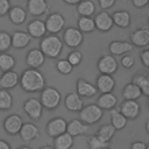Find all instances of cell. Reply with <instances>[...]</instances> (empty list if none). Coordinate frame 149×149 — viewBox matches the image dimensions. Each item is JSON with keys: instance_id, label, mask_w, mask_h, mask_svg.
I'll return each instance as SVG.
<instances>
[{"instance_id": "cell-1", "label": "cell", "mask_w": 149, "mask_h": 149, "mask_svg": "<svg viewBox=\"0 0 149 149\" xmlns=\"http://www.w3.org/2000/svg\"><path fill=\"white\" fill-rule=\"evenodd\" d=\"M19 84L26 92H41L45 87V78L38 69H26L19 77Z\"/></svg>"}, {"instance_id": "cell-2", "label": "cell", "mask_w": 149, "mask_h": 149, "mask_svg": "<svg viewBox=\"0 0 149 149\" xmlns=\"http://www.w3.org/2000/svg\"><path fill=\"white\" fill-rule=\"evenodd\" d=\"M40 50L48 58H58L63 50V41L57 35L43 36L40 42Z\"/></svg>"}, {"instance_id": "cell-3", "label": "cell", "mask_w": 149, "mask_h": 149, "mask_svg": "<svg viewBox=\"0 0 149 149\" xmlns=\"http://www.w3.org/2000/svg\"><path fill=\"white\" fill-rule=\"evenodd\" d=\"M62 101V94L61 92L51 86H47L41 91L40 102L43 108L47 109H56Z\"/></svg>"}, {"instance_id": "cell-4", "label": "cell", "mask_w": 149, "mask_h": 149, "mask_svg": "<svg viewBox=\"0 0 149 149\" xmlns=\"http://www.w3.org/2000/svg\"><path fill=\"white\" fill-rule=\"evenodd\" d=\"M78 113H79V120L87 126L99 122L104 116V111L97 104L86 105Z\"/></svg>"}, {"instance_id": "cell-5", "label": "cell", "mask_w": 149, "mask_h": 149, "mask_svg": "<svg viewBox=\"0 0 149 149\" xmlns=\"http://www.w3.org/2000/svg\"><path fill=\"white\" fill-rule=\"evenodd\" d=\"M63 43H65L66 47L76 49L84 42V35L78 28L69 27L63 33Z\"/></svg>"}, {"instance_id": "cell-6", "label": "cell", "mask_w": 149, "mask_h": 149, "mask_svg": "<svg viewBox=\"0 0 149 149\" xmlns=\"http://www.w3.org/2000/svg\"><path fill=\"white\" fill-rule=\"evenodd\" d=\"M118 61L112 55H104L99 58L97 63L98 71L101 74H114L118 71Z\"/></svg>"}, {"instance_id": "cell-7", "label": "cell", "mask_w": 149, "mask_h": 149, "mask_svg": "<svg viewBox=\"0 0 149 149\" xmlns=\"http://www.w3.org/2000/svg\"><path fill=\"white\" fill-rule=\"evenodd\" d=\"M44 24H45V29L48 33L56 35L63 30V28L65 26V19L61 13L56 12V13L50 14L47 17V20L44 21Z\"/></svg>"}, {"instance_id": "cell-8", "label": "cell", "mask_w": 149, "mask_h": 149, "mask_svg": "<svg viewBox=\"0 0 149 149\" xmlns=\"http://www.w3.org/2000/svg\"><path fill=\"white\" fill-rule=\"evenodd\" d=\"M66 123L68 122L62 116H56V118L50 119L48 121V123L45 125V132H47L48 136L56 137V136L65 133L66 132Z\"/></svg>"}, {"instance_id": "cell-9", "label": "cell", "mask_w": 149, "mask_h": 149, "mask_svg": "<svg viewBox=\"0 0 149 149\" xmlns=\"http://www.w3.org/2000/svg\"><path fill=\"white\" fill-rule=\"evenodd\" d=\"M119 111L127 120H135L141 113V106L136 100H123Z\"/></svg>"}, {"instance_id": "cell-10", "label": "cell", "mask_w": 149, "mask_h": 149, "mask_svg": "<svg viewBox=\"0 0 149 149\" xmlns=\"http://www.w3.org/2000/svg\"><path fill=\"white\" fill-rule=\"evenodd\" d=\"M23 111L31 120H40L42 116L43 107L38 99L28 98L23 104Z\"/></svg>"}, {"instance_id": "cell-11", "label": "cell", "mask_w": 149, "mask_h": 149, "mask_svg": "<svg viewBox=\"0 0 149 149\" xmlns=\"http://www.w3.org/2000/svg\"><path fill=\"white\" fill-rule=\"evenodd\" d=\"M22 125L23 120L19 114H10L3 120V130L8 135H16L19 134Z\"/></svg>"}, {"instance_id": "cell-12", "label": "cell", "mask_w": 149, "mask_h": 149, "mask_svg": "<svg viewBox=\"0 0 149 149\" xmlns=\"http://www.w3.org/2000/svg\"><path fill=\"white\" fill-rule=\"evenodd\" d=\"M19 135L21 137L22 141L24 142H31L36 139H38L41 136V133H40V128L33 123V122H23L20 132H19Z\"/></svg>"}, {"instance_id": "cell-13", "label": "cell", "mask_w": 149, "mask_h": 149, "mask_svg": "<svg viewBox=\"0 0 149 149\" xmlns=\"http://www.w3.org/2000/svg\"><path fill=\"white\" fill-rule=\"evenodd\" d=\"M94 21V26L95 29H98L99 31H109L113 28V20L109 13H107L106 10H101L100 13H98L95 15V17L93 19Z\"/></svg>"}, {"instance_id": "cell-14", "label": "cell", "mask_w": 149, "mask_h": 149, "mask_svg": "<svg viewBox=\"0 0 149 149\" xmlns=\"http://www.w3.org/2000/svg\"><path fill=\"white\" fill-rule=\"evenodd\" d=\"M76 88H77V94H79L81 98H92L94 97L98 91L95 88V85L87 81L84 78H79L76 83Z\"/></svg>"}, {"instance_id": "cell-15", "label": "cell", "mask_w": 149, "mask_h": 149, "mask_svg": "<svg viewBox=\"0 0 149 149\" xmlns=\"http://www.w3.org/2000/svg\"><path fill=\"white\" fill-rule=\"evenodd\" d=\"M45 62V56L37 48L31 49L26 55V63L30 69H38Z\"/></svg>"}, {"instance_id": "cell-16", "label": "cell", "mask_w": 149, "mask_h": 149, "mask_svg": "<svg viewBox=\"0 0 149 149\" xmlns=\"http://www.w3.org/2000/svg\"><path fill=\"white\" fill-rule=\"evenodd\" d=\"M130 43L139 48H146L149 44L148 28H139L130 34Z\"/></svg>"}, {"instance_id": "cell-17", "label": "cell", "mask_w": 149, "mask_h": 149, "mask_svg": "<svg viewBox=\"0 0 149 149\" xmlns=\"http://www.w3.org/2000/svg\"><path fill=\"white\" fill-rule=\"evenodd\" d=\"M134 49V45L130 42L126 41H113L108 44V50L112 56H121L130 54Z\"/></svg>"}, {"instance_id": "cell-18", "label": "cell", "mask_w": 149, "mask_h": 149, "mask_svg": "<svg viewBox=\"0 0 149 149\" xmlns=\"http://www.w3.org/2000/svg\"><path fill=\"white\" fill-rule=\"evenodd\" d=\"M49 10V6L47 0H28L27 1V10L28 14L33 16L44 15Z\"/></svg>"}, {"instance_id": "cell-19", "label": "cell", "mask_w": 149, "mask_h": 149, "mask_svg": "<svg viewBox=\"0 0 149 149\" xmlns=\"http://www.w3.org/2000/svg\"><path fill=\"white\" fill-rule=\"evenodd\" d=\"M64 106L70 112H79L84 107V101L76 92H69L64 98Z\"/></svg>"}, {"instance_id": "cell-20", "label": "cell", "mask_w": 149, "mask_h": 149, "mask_svg": "<svg viewBox=\"0 0 149 149\" xmlns=\"http://www.w3.org/2000/svg\"><path fill=\"white\" fill-rule=\"evenodd\" d=\"M31 42V37L27 31L16 30L10 35V44L15 49H24Z\"/></svg>"}, {"instance_id": "cell-21", "label": "cell", "mask_w": 149, "mask_h": 149, "mask_svg": "<svg viewBox=\"0 0 149 149\" xmlns=\"http://www.w3.org/2000/svg\"><path fill=\"white\" fill-rule=\"evenodd\" d=\"M114 87H115V80H114L113 76H111V74H100L97 78L95 88L100 93H109V92H113Z\"/></svg>"}, {"instance_id": "cell-22", "label": "cell", "mask_w": 149, "mask_h": 149, "mask_svg": "<svg viewBox=\"0 0 149 149\" xmlns=\"http://www.w3.org/2000/svg\"><path fill=\"white\" fill-rule=\"evenodd\" d=\"M19 84V73L14 70H9L3 72L0 76V87L3 90H12Z\"/></svg>"}, {"instance_id": "cell-23", "label": "cell", "mask_w": 149, "mask_h": 149, "mask_svg": "<svg viewBox=\"0 0 149 149\" xmlns=\"http://www.w3.org/2000/svg\"><path fill=\"white\" fill-rule=\"evenodd\" d=\"M27 33L29 34V36L31 38H41L43 36H45L47 29H45L44 21L38 20V19L30 21L27 26Z\"/></svg>"}, {"instance_id": "cell-24", "label": "cell", "mask_w": 149, "mask_h": 149, "mask_svg": "<svg viewBox=\"0 0 149 149\" xmlns=\"http://www.w3.org/2000/svg\"><path fill=\"white\" fill-rule=\"evenodd\" d=\"M66 133L70 134L72 137L85 135L88 133V126L83 123L79 119H72L70 122L66 123Z\"/></svg>"}, {"instance_id": "cell-25", "label": "cell", "mask_w": 149, "mask_h": 149, "mask_svg": "<svg viewBox=\"0 0 149 149\" xmlns=\"http://www.w3.org/2000/svg\"><path fill=\"white\" fill-rule=\"evenodd\" d=\"M116 104H118V98L112 92H109V93H101L98 97V100H97V105L102 111H111L112 108H115Z\"/></svg>"}, {"instance_id": "cell-26", "label": "cell", "mask_w": 149, "mask_h": 149, "mask_svg": "<svg viewBox=\"0 0 149 149\" xmlns=\"http://www.w3.org/2000/svg\"><path fill=\"white\" fill-rule=\"evenodd\" d=\"M112 20H113V24L118 26L119 28H128L132 23V16L130 13L127 10H116L113 13Z\"/></svg>"}, {"instance_id": "cell-27", "label": "cell", "mask_w": 149, "mask_h": 149, "mask_svg": "<svg viewBox=\"0 0 149 149\" xmlns=\"http://www.w3.org/2000/svg\"><path fill=\"white\" fill-rule=\"evenodd\" d=\"M54 139V149H71L74 143V137H72L66 132Z\"/></svg>"}, {"instance_id": "cell-28", "label": "cell", "mask_w": 149, "mask_h": 149, "mask_svg": "<svg viewBox=\"0 0 149 149\" xmlns=\"http://www.w3.org/2000/svg\"><path fill=\"white\" fill-rule=\"evenodd\" d=\"M8 16H9V20L12 23L14 24H22L26 19H27V12L26 9H23L22 7L20 6H14V7H10V9L8 10Z\"/></svg>"}, {"instance_id": "cell-29", "label": "cell", "mask_w": 149, "mask_h": 149, "mask_svg": "<svg viewBox=\"0 0 149 149\" xmlns=\"http://www.w3.org/2000/svg\"><path fill=\"white\" fill-rule=\"evenodd\" d=\"M128 123V120L121 114V112L116 108L111 109V125L115 128V130H122Z\"/></svg>"}, {"instance_id": "cell-30", "label": "cell", "mask_w": 149, "mask_h": 149, "mask_svg": "<svg viewBox=\"0 0 149 149\" xmlns=\"http://www.w3.org/2000/svg\"><path fill=\"white\" fill-rule=\"evenodd\" d=\"M132 83L141 90L142 95L149 97V78L144 73H135Z\"/></svg>"}, {"instance_id": "cell-31", "label": "cell", "mask_w": 149, "mask_h": 149, "mask_svg": "<svg viewBox=\"0 0 149 149\" xmlns=\"http://www.w3.org/2000/svg\"><path fill=\"white\" fill-rule=\"evenodd\" d=\"M77 12L80 16L91 17L95 13V5L91 0H81L79 3H77Z\"/></svg>"}, {"instance_id": "cell-32", "label": "cell", "mask_w": 149, "mask_h": 149, "mask_svg": "<svg viewBox=\"0 0 149 149\" xmlns=\"http://www.w3.org/2000/svg\"><path fill=\"white\" fill-rule=\"evenodd\" d=\"M141 95V90L133 83H128L122 90V97L125 100H137Z\"/></svg>"}, {"instance_id": "cell-33", "label": "cell", "mask_w": 149, "mask_h": 149, "mask_svg": "<svg viewBox=\"0 0 149 149\" xmlns=\"http://www.w3.org/2000/svg\"><path fill=\"white\" fill-rule=\"evenodd\" d=\"M115 132H116L115 128H114L111 123H106V125H102V126L99 127V129H98V132H97L95 135H97L98 137H100L102 141L109 143V141L113 139Z\"/></svg>"}, {"instance_id": "cell-34", "label": "cell", "mask_w": 149, "mask_h": 149, "mask_svg": "<svg viewBox=\"0 0 149 149\" xmlns=\"http://www.w3.org/2000/svg\"><path fill=\"white\" fill-rule=\"evenodd\" d=\"M15 64H16V61L10 54L0 52V70L2 72L13 70L15 68Z\"/></svg>"}, {"instance_id": "cell-35", "label": "cell", "mask_w": 149, "mask_h": 149, "mask_svg": "<svg viewBox=\"0 0 149 149\" xmlns=\"http://www.w3.org/2000/svg\"><path fill=\"white\" fill-rule=\"evenodd\" d=\"M78 29L81 33H92L95 30V26H94V21L92 17H87V16H80L78 19Z\"/></svg>"}, {"instance_id": "cell-36", "label": "cell", "mask_w": 149, "mask_h": 149, "mask_svg": "<svg viewBox=\"0 0 149 149\" xmlns=\"http://www.w3.org/2000/svg\"><path fill=\"white\" fill-rule=\"evenodd\" d=\"M13 106V97L9 91L0 88V111L10 109Z\"/></svg>"}, {"instance_id": "cell-37", "label": "cell", "mask_w": 149, "mask_h": 149, "mask_svg": "<svg viewBox=\"0 0 149 149\" xmlns=\"http://www.w3.org/2000/svg\"><path fill=\"white\" fill-rule=\"evenodd\" d=\"M87 147H88V149H102V148L108 147V143L102 141L97 135H91L87 139Z\"/></svg>"}, {"instance_id": "cell-38", "label": "cell", "mask_w": 149, "mask_h": 149, "mask_svg": "<svg viewBox=\"0 0 149 149\" xmlns=\"http://www.w3.org/2000/svg\"><path fill=\"white\" fill-rule=\"evenodd\" d=\"M56 69L57 71L61 73V74H64V76H69L72 70H73V66L66 61V59H58L56 62Z\"/></svg>"}, {"instance_id": "cell-39", "label": "cell", "mask_w": 149, "mask_h": 149, "mask_svg": "<svg viewBox=\"0 0 149 149\" xmlns=\"http://www.w3.org/2000/svg\"><path fill=\"white\" fill-rule=\"evenodd\" d=\"M66 61H68L73 68H74V66H79L80 63L83 62V54H81L79 50L74 49V50H72V51L68 55Z\"/></svg>"}, {"instance_id": "cell-40", "label": "cell", "mask_w": 149, "mask_h": 149, "mask_svg": "<svg viewBox=\"0 0 149 149\" xmlns=\"http://www.w3.org/2000/svg\"><path fill=\"white\" fill-rule=\"evenodd\" d=\"M10 47V35L7 31H0V52H6Z\"/></svg>"}, {"instance_id": "cell-41", "label": "cell", "mask_w": 149, "mask_h": 149, "mask_svg": "<svg viewBox=\"0 0 149 149\" xmlns=\"http://www.w3.org/2000/svg\"><path fill=\"white\" fill-rule=\"evenodd\" d=\"M120 63L125 69H132L135 64V59L130 54H126V55H122Z\"/></svg>"}, {"instance_id": "cell-42", "label": "cell", "mask_w": 149, "mask_h": 149, "mask_svg": "<svg viewBox=\"0 0 149 149\" xmlns=\"http://www.w3.org/2000/svg\"><path fill=\"white\" fill-rule=\"evenodd\" d=\"M10 9L9 0H0V16H5Z\"/></svg>"}, {"instance_id": "cell-43", "label": "cell", "mask_w": 149, "mask_h": 149, "mask_svg": "<svg viewBox=\"0 0 149 149\" xmlns=\"http://www.w3.org/2000/svg\"><path fill=\"white\" fill-rule=\"evenodd\" d=\"M140 58L144 68H149V49H144L140 52Z\"/></svg>"}, {"instance_id": "cell-44", "label": "cell", "mask_w": 149, "mask_h": 149, "mask_svg": "<svg viewBox=\"0 0 149 149\" xmlns=\"http://www.w3.org/2000/svg\"><path fill=\"white\" fill-rule=\"evenodd\" d=\"M98 2H99V6L101 9H108L114 6L116 0H98Z\"/></svg>"}, {"instance_id": "cell-45", "label": "cell", "mask_w": 149, "mask_h": 149, "mask_svg": "<svg viewBox=\"0 0 149 149\" xmlns=\"http://www.w3.org/2000/svg\"><path fill=\"white\" fill-rule=\"evenodd\" d=\"M132 3L136 8H143L149 3V0H132Z\"/></svg>"}, {"instance_id": "cell-46", "label": "cell", "mask_w": 149, "mask_h": 149, "mask_svg": "<svg viewBox=\"0 0 149 149\" xmlns=\"http://www.w3.org/2000/svg\"><path fill=\"white\" fill-rule=\"evenodd\" d=\"M147 147V143L143 142V141H135L132 143L130 146V149H146Z\"/></svg>"}, {"instance_id": "cell-47", "label": "cell", "mask_w": 149, "mask_h": 149, "mask_svg": "<svg viewBox=\"0 0 149 149\" xmlns=\"http://www.w3.org/2000/svg\"><path fill=\"white\" fill-rule=\"evenodd\" d=\"M0 149H12V147L6 140L0 139Z\"/></svg>"}, {"instance_id": "cell-48", "label": "cell", "mask_w": 149, "mask_h": 149, "mask_svg": "<svg viewBox=\"0 0 149 149\" xmlns=\"http://www.w3.org/2000/svg\"><path fill=\"white\" fill-rule=\"evenodd\" d=\"M65 3H68V5H77V3H79L81 0H63Z\"/></svg>"}, {"instance_id": "cell-49", "label": "cell", "mask_w": 149, "mask_h": 149, "mask_svg": "<svg viewBox=\"0 0 149 149\" xmlns=\"http://www.w3.org/2000/svg\"><path fill=\"white\" fill-rule=\"evenodd\" d=\"M146 132L149 134V120L146 121Z\"/></svg>"}, {"instance_id": "cell-50", "label": "cell", "mask_w": 149, "mask_h": 149, "mask_svg": "<svg viewBox=\"0 0 149 149\" xmlns=\"http://www.w3.org/2000/svg\"><path fill=\"white\" fill-rule=\"evenodd\" d=\"M40 149H54V148L50 147V146H43V147H41Z\"/></svg>"}, {"instance_id": "cell-51", "label": "cell", "mask_w": 149, "mask_h": 149, "mask_svg": "<svg viewBox=\"0 0 149 149\" xmlns=\"http://www.w3.org/2000/svg\"><path fill=\"white\" fill-rule=\"evenodd\" d=\"M17 149H31L30 147H27V146H22V147H19Z\"/></svg>"}, {"instance_id": "cell-52", "label": "cell", "mask_w": 149, "mask_h": 149, "mask_svg": "<svg viewBox=\"0 0 149 149\" xmlns=\"http://www.w3.org/2000/svg\"><path fill=\"white\" fill-rule=\"evenodd\" d=\"M102 149H111L109 147H106V148H102Z\"/></svg>"}]
</instances>
